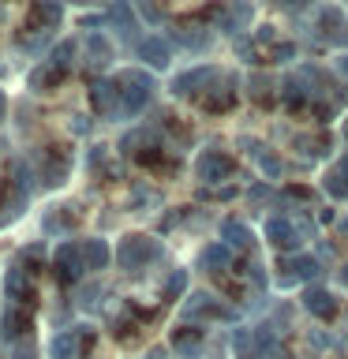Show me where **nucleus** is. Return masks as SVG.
Masks as SVG:
<instances>
[{
	"label": "nucleus",
	"instance_id": "44",
	"mask_svg": "<svg viewBox=\"0 0 348 359\" xmlns=\"http://www.w3.org/2000/svg\"><path fill=\"white\" fill-rule=\"evenodd\" d=\"M146 359H168V348H150V352H146Z\"/></svg>",
	"mask_w": 348,
	"mask_h": 359
},
{
	"label": "nucleus",
	"instance_id": "14",
	"mask_svg": "<svg viewBox=\"0 0 348 359\" xmlns=\"http://www.w3.org/2000/svg\"><path fill=\"white\" fill-rule=\"evenodd\" d=\"M4 296L11 307H30L34 303V285H30V273L22 269L19 262H11L4 269Z\"/></svg>",
	"mask_w": 348,
	"mask_h": 359
},
{
	"label": "nucleus",
	"instance_id": "22",
	"mask_svg": "<svg viewBox=\"0 0 348 359\" xmlns=\"http://www.w3.org/2000/svg\"><path fill=\"white\" fill-rule=\"evenodd\" d=\"M27 330H30V314L22 307H11V303H8L4 318H0V337L11 341V344H19L22 337H27Z\"/></svg>",
	"mask_w": 348,
	"mask_h": 359
},
{
	"label": "nucleus",
	"instance_id": "17",
	"mask_svg": "<svg viewBox=\"0 0 348 359\" xmlns=\"http://www.w3.org/2000/svg\"><path fill=\"white\" fill-rule=\"evenodd\" d=\"M277 97H281V105H285L288 112H300L303 105H311V86L303 83V75H285L277 83Z\"/></svg>",
	"mask_w": 348,
	"mask_h": 359
},
{
	"label": "nucleus",
	"instance_id": "11",
	"mask_svg": "<svg viewBox=\"0 0 348 359\" xmlns=\"http://www.w3.org/2000/svg\"><path fill=\"white\" fill-rule=\"evenodd\" d=\"M184 322H202V318H232L229 311L221 307L218 299H213V292L206 288H195V292H187V299H184Z\"/></svg>",
	"mask_w": 348,
	"mask_h": 359
},
{
	"label": "nucleus",
	"instance_id": "34",
	"mask_svg": "<svg viewBox=\"0 0 348 359\" xmlns=\"http://www.w3.org/2000/svg\"><path fill=\"white\" fill-rule=\"evenodd\" d=\"M322 187H326V195H330V198H348V180H344V172L337 165L322 176Z\"/></svg>",
	"mask_w": 348,
	"mask_h": 359
},
{
	"label": "nucleus",
	"instance_id": "36",
	"mask_svg": "<svg viewBox=\"0 0 348 359\" xmlns=\"http://www.w3.org/2000/svg\"><path fill=\"white\" fill-rule=\"evenodd\" d=\"M266 90H274V79L269 75H251L247 79V94H251L255 101H266Z\"/></svg>",
	"mask_w": 348,
	"mask_h": 359
},
{
	"label": "nucleus",
	"instance_id": "15",
	"mask_svg": "<svg viewBox=\"0 0 348 359\" xmlns=\"http://www.w3.org/2000/svg\"><path fill=\"white\" fill-rule=\"evenodd\" d=\"M251 19H255V8L251 4L218 8V30L225 34V38H240L243 30H251Z\"/></svg>",
	"mask_w": 348,
	"mask_h": 359
},
{
	"label": "nucleus",
	"instance_id": "48",
	"mask_svg": "<svg viewBox=\"0 0 348 359\" xmlns=\"http://www.w3.org/2000/svg\"><path fill=\"white\" fill-rule=\"evenodd\" d=\"M337 229H341V236H348V217H341V224H337Z\"/></svg>",
	"mask_w": 348,
	"mask_h": 359
},
{
	"label": "nucleus",
	"instance_id": "28",
	"mask_svg": "<svg viewBox=\"0 0 348 359\" xmlns=\"http://www.w3.org/2000/svg\"><path fill=\"white\" fill-rule=\"evenodd\" d=\"M30 15L41 22V30H49V34H53V30L64 22V8H60V4H34V8H30Z\"/></svg>",
	"mask_w": 348,
	"mask_h": 359
},
{
	"label": "nucleus",
	"instance_id": "32",
	"mask_svg": "<svg viewBox=\"0 0 348 359\" xmlns=\"http://www.w3.org/2000/svg\"><path fill=\"white\" fill-rule=\"evenodd\" d=\"M255 161H258V168H262L266 180H281V176H285V161H281L274 150H258Z\"/></svg>",
	"mask_w": 348,
	"mask_h": 359
},
{
	"label": "nucleus",
	"instance_id": "18",
	"mask_svg": "<svg viewBox=\"0 0 348 359\" xmlns=\"http://www.w3.org/2000/svg\"><path fill=\"white\" fill-rule=\"evenodd\" d=\"M236 86H240V79H236L232 72H221V79L210 86V94L202 97V101H206V109H210V112L232 109V105H236Z\"/></svg>",
	"mask_w": 348,
	"mask_h": 359
},
{
	"label": "nucleus",
	"instance_id": "50",
	"mask_svg": "<svg viewBox=\"0 0 348 359\" xmlns=\"http://www.w3.org/2000/svg\"><path fill=\"white\" fill-rule=\"evenodd\" d=\"M4 221H8V213H0V229H4Z\"/></svg>",
	"mask_w": 348,
	"mask_h": 359
},
{
	"label": "nucleus",
	"instance_id": "12",
	"mask_svg": "<svg viewBox=\"0 0 348 359\" xmlns=\"http://www.w3.org/2000/svg\"><path fill=\"white\" fill-rule=\"evenodd\" d=\"M83 56H86V67L90 72H105V67L116 60V45L105 30H90L83 38Z\"/></svg>",
	"mask_w": 348,
	"mask_h": 359
},
{
	"label": "nucleus",
	"instance_id": "39",
	"mask_svg": "<svg viewBox=\"0 0 348 359\" xmlns=\"http://www.w3.org/2000/svg\"><path fill=\"white\" fill-rule=\"evenodd\" d=\"M292 56H296V45H292V41H281V45H274V60H277V64H288Z\"/></svg>",
	"mask_w": 348,
	"mask_h": 359
},
{
	"label": "nucleus",
	"instance_id": "1",
	"mask_svg": "<svg viewBox=\"0 0 348 359\" xmlns=\"http://www.w3.org/2000/svg\"><path fill=\"white\" fill-rule=\"evenodd\" d=\"M262 232L281 255H300L303 243L314 240V221H311V213H303V217H296V213H274L262 224Z\"/></svg>",
	"mask_w": 348,
	"mask_h": 359
},
{
	"label": "nucleus",
	"instance_id": "2",
	"mask_svg": "<svg viewBox=\"0 0 348 359\" xmlns=\"http://www.w3.org/2000/svg\"><path fill=\"white\" fill-rule=\"evenodd\" d=\"M157 90V79L146 72V67H128L120 75V120H135L150 109Z\"/></svg>",
	"mask_w": 348,
	"mask_h": 359
},
{
	"label": "nucleus",
	"instance_id": "33",
	"mask_svg": "<svg viewBox=\"0 0 348 359\" xmlns=\"http://www.w3.org/2000/svg\"><path fill=\"white\" fill-rule=\"evenodd\" d=\"M161 296L165 299H187V269H173V273H168Z\"/></svg>",
	"mask_w": 348,
	"mask_h": 359
},
{
	"label": "nucleus",
	"instance_id": "30",
	"mask_svg": "<svg viewBox=\"0 0 348 359\" xmlns=\"http://www.w3.org/2000/svg\"><path fill=\"white\" fill-rule=\"evenodd\" d=\"M49 41H53V34L49 30H34V38H27V41H19V49L27 53V56H38V60H45L53 49H49Z\"/></svg>",
	"mask_w": 348,
	"mask_h": 359
},
{
	"label": "nucleus",
	"instance_id": "43",
	"mask_svg": "<svg viewBox=\"0 0 348 359\" xmlns=\"http://www.w3.org/2000/svg\"><path fill=\"white\" fill-rule=\"evenodd\" d=\"M72 120H75V123H72L75 135H90V120H86V116H72Z\"/></svg>",
	"mask_w": 348,
	"mask_h": 359
},
{
	"label": "nucleus",
	"instance_id": "42",
	"mask_svg": "<svg viewBox=\"0 0 348 359\" xmlns=\"http://www.w3.org/2000/svg\"><path fill=\"white\" fill-rule=\"evenodd\" d=\"M236 53H240V56H251V60H255V45L247 41V38H236Z\"/></svg>",
	"mask_w": 348,
	"mask_h": 359
},
{
	"label": "nucleus",
	"instance_id": "38",
	"mask_svg": "<svg viewBox=\"0 0 348 359\" xmlns=\"http://www.w3.org/2000/svg\"><path fill=\"white\" fill-rule=\"evenodd\" d=\"M11 359H38V348L30 341H19V344H11Z\"/></svg>",
	"mask_w": 348,
	"mask_h": 359
},
{
	"label": "nucleus",
	"instance_id": "45",
	"mask_svg": "<svg viewBox=\"0 0 348 359\" xmlns=\"http://www.w3.org/2000/svg\"><path fill=\"white\" fill-rule=\"evenodd\" d=\"M337 277H341V285H348V262H344L341 269H337Z\"/></svg>",
	"mask_w": 348,
	"mask_h": 359
},
{
	"label": "nucleus",
	"instance_id": "23",
	"mask_svg": "<svg viewBox=\"0 0 348 359\" xmlns=\"http://www.w3.org/2000/svg\"><path fill=\"white\" fill-rule=\"evenodd\" d=\"M79 352H83L79 330H60L49 341V359H79Z\"/></svg>",
	"mask_w": 348,
	"mask_h": 359
},
{
	"label": "nucleus",
	"instance_id": "27",
	"mask_svg": "<svg viewBox=\"0 0 348 359\" xmlns=\"http://www.w3.org/2000/svg\"><path fill=\"white\" fill-rule=\"evenodd\" d=\"M154 139V131L150 128H135V131H128V135H123V139H120V154H139L142 157V150H157V146L150 142Z\"/></svg>",
	"mask_w": 348,
	"mask_h": 359
},
{
	"label": "nucleus",
	"instance_id": "49",
	"mask_svg": "<svg viewBox=\"0 0 348 359\" xmlns=\"http://www.w3.org/2000/svg\"><path fill=\"white\" fill-rule=\"evenodd\" d=\"M269 359H288V352H281V348H277V352H274V355H269Z\"/></svg>",
	"mask_w": 348,
	"mask_h": 359
},
{
	"label": "nucleus",
	"instance_id": "20",
	"mask_svg": "<svg viewBox=\"0 0 348 359\" xmlns=\"http://www.w3.org/2000/svg\"><path fill=\"white\" fill-rule=\"evenodd\" d=\"M168 41H173V49L180 45V49H191V53H206L213 45V34L206 27H176L168 30Z\"/></svg>",
	"mask_w": 348,
	"mask_h": 359
},
{
	"label": "nucleus",
	"instance_id": "25",
	"mask_svg": "<svg viewBox=\"0 0 348 359\" xmlns=\"http://www.w3.org/2000/svg\"><path fill=\"white\" fill-rule=\"evenodd\" d=\"M221 243H229L232 251L251 247V229H247L240 217H225V221H221Z\"/></svg>",
	"mask_w": 348,
	"mask_h": 359
},
{
	"label": "nucleus",
	"instance_id": "24",
	"mask_svg": "<svg viewBox=\"0 0 348 359\" xmlns=\"http://www.w3.org/2000/svg\"><path fill=\"white\" fill-rule=\"evenodd\" d=\"M75 56H79V45H75V41H56V45H53V53L45 56V64H49L53 72L64 79V75L75 67Z\"/></svg>",
	"mask_w": 348,
	"mask_h": 359
},
{
	"label": "nucleus",
	"instance_id": "3",
	"mask_svg": "<svg viewBox=\"0 0 348 359\" xmlns=\"http://www.w3.org/2000/svg\"><path fill=\"white\" fill-rule=\"evenodd\" d=\"M157 258H161V243L154 240V236L146 232H128L120 236L116 243V266L128 269V273H142L146 266H154Z\"/></svg>",
	"mask_w": 348,
	"mask_h": 359
},
{
	"label": "nucleus",
	"instance_id": "10",
	"mask_svg": "<svg viewBox=\"0 0 348 359\" xmlns=\"http://www.w3.org/2000/svg\"><path fill=\"white\" fill-rule=\"evenodd\" d=\"M173 41L161 38V34H146V38L135 45V60H142L150 72H165L168 64H173Z\"/></svg>",
	"mask_w": 348,
	"mask_h": 359
},
{
	"label": "nucleus",
	"instance_id": "21",
	"mask_svg": "<svg viewBox=\"0 0 348 359\" xmlns=\"http://www.w3.org/2000/svg\"><path fill=\"white\" fill-rule=\"evenodd\" d=\"M229 266H232V247H229V243L213 240V243L202 247L199 269H206V273H221V269H229Z\"/></svg>",
	"mask_w": 348,
	"mask_h": 359
},
{
	"label": "nucleus",
	"instance_id": "35",
	"mask_svg": "<svg viewBox=\"0 0 348 359\" xmlns=\"http://www.w3.org/2000/svg\"><path fill=\"white\" fill-rule=\"evenodd\" d=\"M56 83H60V75H56L45 60L30 72V86H34V90H38V86H41V90H49V86H56Z\"/></svg>",
	"mask_w": 348,
	"mask_h": 359
},
{
	"label": "nucleus",
	"instance_id": "41",
	"mask_svg": "<svg viewBox=\"0 0 348 359\" xmlns=\"http://www.w3.org/2000/svg\"><path fill=\"white\" fill-rule=\"evenodd\" d=\"M333 72H337V75H341V79H348V49L333 56Z\"/></svg>",
	"mask_w": 348,
	"mask_h": 359
},
{
	"label": "nucleus",
	"instance_id": "29",
	"mask_svg": "<svg viewBox=\"0 0 348 359\" xmlns=\"http://www.w3.org/2000/svg\"><path fill=\"white\" fill-rule=\"evenodd\" d=\"M173 348H176V352L180 355H199V348H202V330H176V337H173Z\"/></svg>",
	"mask_w": 348,
	"mask_h": 359
},
{
	"label": "nucleus",
	"instance_id": "5",
	"mask_svg": "<svg viewBox=\"0 0 348 359\" xmlns=\"http://www.w3.org/2000/svg\"><path fill=\"white\" fill-rule=\"evenodd\" d=\"M218 79H221L218 64H195V67H187V72H180L173 83H168V90H173L176 97H206Z\"/></svg>",
	"mask_w": 348,
	"mask_h": 359
},
{
	"label": "nucleus",
	"instance_id": "31",
	"mask_svg": "<svg viewBox=\"0 0 348 359\" xmlns=\"http://www.w3.org/2000/svg\"><path fill=\"white\" fill-rule=\"evenodd\" d=\"M64 176H67V165L56 161V157H45V165L38 168V180H41L45 187H60Z\"/></svg>",
	"mask_w": 348,
	"mask_h": 359
},
{
	"label": "nucleus",
	"instance_id": "7",
	"mask_svg": "<svg viewBox=\"0 0 348 359\" xmlns=\"http://www.w3.org/2000/svg\"><path fill=\"white\" fill-rule=\"evenodd\" d=\"M191 172H195L199 184H221V180H229L236 172V161L229 154H221L218 146H210V150H202L195 161H191Z\"/></svg>",
	"mask_w": 348,
	"mask_h": 359
},
{
	"label": "nucleus",
	"instance_id": "4",
	"mask_svg": "<svg viewBox=\"0 0 348 359\" xmlns=\"http://www.w3.org/2000/svg\"><path fill=\"white\" fill-rule=\"evenodd\" d=\"M322 277V258H314L307 251L300 255H281L277 258V285L292 288V285H311Z\"/></svg>",
	"mask_w": 348,
	"mask_h": 359
},
{
	"label": "nucleus",
	"instance_id": "26",
	"mask_svg": "<svg viewBox=\"0 0 348 359\" xmlns=\"http://www.w3.org/2000/svg\"><path fill=\"white\" fill-rule=\"evenodd\" d=\"M11 184H15V198H19V202H30V191H34V168L22 161V157H15V161H11Z\"/></svg>",
	"mask_w": 348,
	"mask_h": 359
},
{
	"label": "nucleus",
	"instance_id": "47",
	"mask_svg": "<svg viewBox=\"0 0 348 359\" xmlns=\"http://www.w3.org/2000/svg\"><path fill=\"white\" fill-rule=\"evenodd\" d=\"M8 112V97H4V90H0V116Z\"/></svg>",
	"mask_w": 348,
	"mask_h": 359
},
{
	"label": "nucleus",
	"instance_id": "16",
	"mask_svg": "<svg viewBox=\"0 0 348 359\" xmlns=\"http://www.w3.org/2000/svg\"><path fill=\"white\" fill-rule=\"evenodd\" d=\"M337 307H341V303H337V296L330 288H322V285H307V288H303V311H307L311 318L330 322L337 314Z\"/></svg>",
	"mask_w": 348,
	"mask_h": 359
},
{
	"label": "nucleus",
	"instance_id": "13",
	"mask_svg": "<svg viewBox=\"0 0 348 359\" xmlns=\"http://www.w3.org/2000/svg\"><path fill=\"white\" fill-rule=\"evenodd\" d=\"M311 27L322 41H344V11L333 4L311 8Z\"/></svg>",
	"mask_w": 348,
	"mask_h": 359
},
{
	"label": "nucleus",
	"instance_id": "46",
	"mask_svg": "<svg viewBox=\"0 0 348 359\" xmlns=\"http://www.w3.org/2000/svg\"><path fill=\"white\" fill-rule=\"evenodd\" d=\"M337 168H341V172H344V180H348V154L341 157V161H337Z\"/></svg>",
	"mask_w": 348,
	"mask_h": 359
},
{
	"label": "nucleus",
	"instance_id": "37",
	"mask_svg": "<svg viewBox=\"0 0 348 359\" xmlns=\"http://www.w3.org/2000/svg\"><path fill=\"white\" fill-rule=\"evenodd\" d=\"M240 269H243V273H247V280H251V285H255L258 292L266 288V269H262V262H258V258H251V262H243Z\"/></svg>",
	"mask_w": 348,
	"mask_h": 359
},
{
	"label": "nucleus",
	"instance_id": "8",
	"mask_svg": "<svg viewBox=\"0 0 348 359\" xmlns=\"http://www.w3.org/2000/svg\"><path fill=\"white\" fill-rule=\"evenodd\" d=\"M53 269L60 277V285H79L90 269H86V258H83V243H60L53 255Z\"/></svg>",
	"mask_w": 348,
	"mask_h": 359
},
{
	"label": "nucleus",
	"instance_id": "19",
	"mask_svg": "<svg viewBox=\"0 0 348 359\" xmlns=\"http://www.w3.org/2000/svg\"><path fill=\"white\" fill-rule=\"evenodd\" d=\"M83 258L90 273H101V269H109V262H116V247H109V240H101V236H90L83 240Z\"/></svg>",
	"mask_w": 348,
	"mask_h": 359
},
{
	"label": "nucleus",
	"instance_id": "6",
	"mask_svg": "<svg viewBox=\"0 0 348 359\" xmlns=\"http://www.w3.org/2000/svg\"><path fill=\"white\" fill-rule=\"evenodd\" d=\"M105 27L116 34L123 45H131V49L146 38V34H142V22H139V8H131V4H112V8H105Z\"/></svg>",
	"mask_w": 348,
	"mask_h": 359
},
{
	"label": "nucleus",
	"instance_id": "40",
	"mask_svg": "<svg viewBox=\"0 0 348 359\" xmlns=\"http://www.w3.org/2000/svg\"><path fill=\"white\" fill-rule=\"evenodd\" d=\"M98 296H101V285H86V288H83V299H79V303H83V307H98V303H101Z\"/></svg>",
	"mask_w": 348,
	"mask_h": 359
},
{
	"label": "nucleus",
	"instance_id": "9",
	"mask_svg": "<svg viewBox=\"0 0 348 359\" xmlns=\"http://www.w3.org/2000/svg\"><path fill=\"white\" fill-rule=\"evenodd\" d=\"M90 109L101 120H120V79H94L90 83Z\"/></svg>",
	"mask_w": 348,
	"mask_h": 359
}]
</instances>
